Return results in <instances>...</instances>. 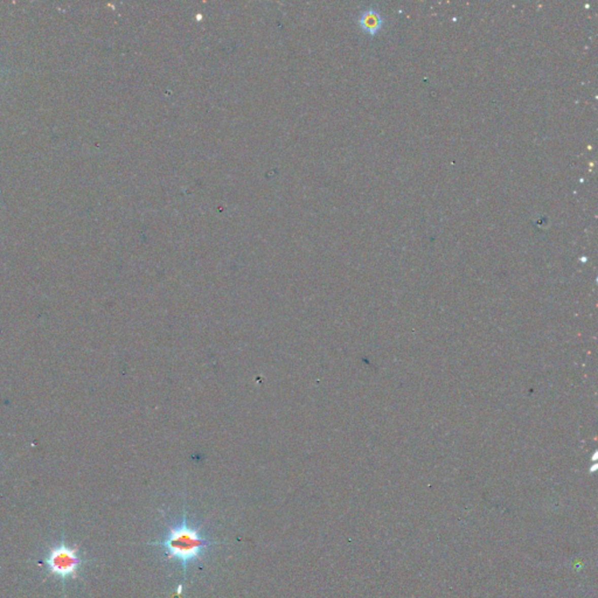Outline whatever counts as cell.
Masks as SVG:
<instances>
[{
  "mask_svg": "<svg viewBox=\"0 0 598 598\" xmlns=\"http://www.w3.org/2000/svg\"><path fill=\"white\" fill-rule=\"evenodd\" d=\"M359 24L361 26V28L373 36V34L378 33L380 28H381V15L379 14V12H376L375 10H367L360 15Z\"/></svg>",
  "mask_w": 598,
  "mask_h": 598,
  "instance_id": "3957f363",
  "label": "cell"
},
{
  "mask_svg": "<svg viewBox=\"0 0 598 598\" xmlns=\"http://www.w3.org/2000/svg\"><path fill=\"white\" fill-rule=\"evenodd\" d=\"M48 576H54L65 583L76 580L80 569L84 564V558L79 547L61 541L48 549L44 558Z\"/></svg>",
  "mask_w": 598,
  "mask_h": 598,
  "instance_id": "7a4b0ae2",
  "label": "cell"
},
{
  "mask_svg": "<svg viewBox=\"0 0 598 598\" xmlns=\"http://www.w3.org/2000/svg\"><path fill=\"white\" fill-rule=\"evenodd\" d=\"M212 543L211 540L201 535L199 528L192 526L184 518L176 526L171 527L162 541L154 545L162 547L170 560H176L186 569L189 563L199 560Z\"/></svg>",
  "mask_w": 598,
  "mask_h": 598,
  "instance_id": "6da1fadb",
  "label": "cell"
}]
</instances>
